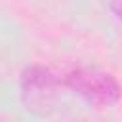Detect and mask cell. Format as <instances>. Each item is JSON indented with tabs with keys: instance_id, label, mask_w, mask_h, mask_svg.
Instances as JSON below:
<instances>
[{
	"instance_id": "obj_1",
	"label": "cell",
	"mask_w": 122,
	"mask_h": 122,
	"mask_svg": "<svg viewBox=\"0 0 122 122\" xmlns=\"http://www.w3.org/2000/svg\"><path fill=\"white\" fill-rule=\"evenodd\" d=\"M63 84L95 107H111L120 99L116 78L97 69H74L63 78Z\"/></svg>"
},
{
	"instance_id": "obj_2",
	"label": "cell",
	"mask_w": 122,
	"mask_h": 122,
	"mask_svg": "<svg viewBox=\"0 0 122 122\" xmlns=\"http://www.w3.org/2000/svg\"><path fill=\"white\" fill-rule=\"evenodd\" d=\"M21 99L29 112L34 114H50L55 107L59 78L46 67L32 65L27 67L21 74Z\"/></svg>"
},
{
	"instance_id": "obj_3",
	"label": "cell",
	"mask_w": 122,
	"mask_h": 122,
	"mask_svg": "<svg viewBox=\"0 0 122 122\" xmlns=\"http://www.w3.org/2000/svg\"><path fill=\"white\" fill-rule=\"evenodd\" d=\"M114 4L120 6V8H114V10H116V13H120V17H122V0H114Z\"/></svg>"
}]
</instances>
